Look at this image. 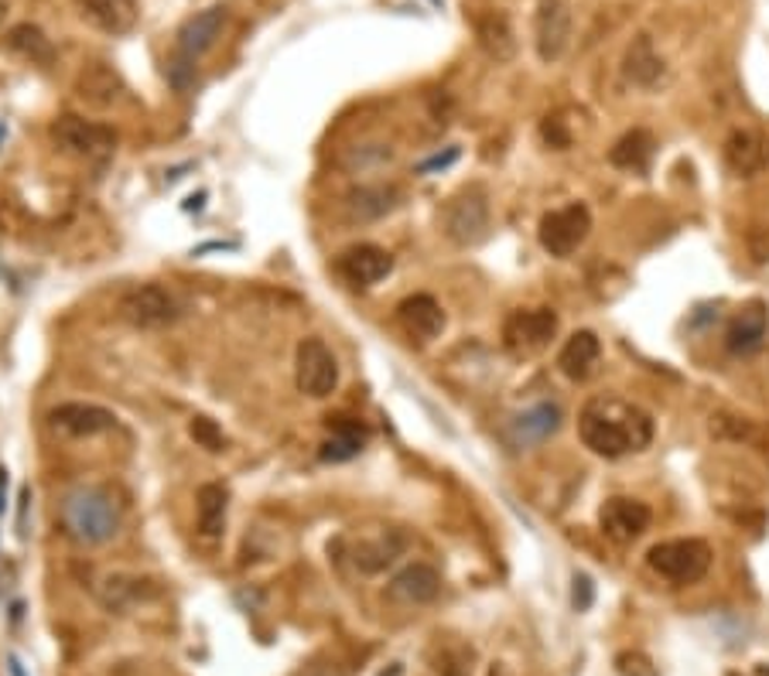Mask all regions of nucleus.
I'll return each mask as SVG.
<instances>
[{"mask_svg":"<svg viewBox=\"0 0 769 676\" xmlns=\"http://www.w3.org/2000/svg\"><path fill=\"white\" fill-rule=\"evenodd\" d=\"M578 434L585 441V448L598 458H622L629 451H640L654 441V421L640 407L616 400V396H602L581 410Z\"/></svg>","mask_w":769,"mask_h":676,"instance_id":"nucleus-1","label":"nucleus"},{"mask_svg":"<svg viewBox=\"0 0 769 676\" xmlns=\"http://www.w3.org/2000/svg\"><path fill=\"white\" fill-rule=\"evenodd\" d=\"M62 526L83 547H100L121 530L124 509L113 488L106 485H76L62 499Z\"/></svg>","mask_w":769,"mask_h":676,"instance_id":"nucleus-2","label":"nucleus"},{"mask_svg":"<svg viewBox=\"0 0 769 676\" xmlns=\"http://www.w3.org/2000/svg\"><path fill=\"white\" fill-rule=\"evenodd\" d=\"M229 25V8L216 4V8H205L196 17H189L175 35V59H172V79L175 86H189V76L196 62L213 49L216 38L223 35V28Z\"/></svg>","mask_w":769,"mask_h":676,"instance_id":"nucleus-3","label":"nucleus"},{"mask_svg":"<svg viewBox=\"0 0 769 676\" xmlns=\"http://www.w3.org/2000/svg\"><path fill=\"white\" fill-rule=\"evenodd\" d=\"M646 564L654 574L673 581V585H694L711 567V547L705 540H694V536H688V540H667L650 547Z\"/></svg>","mask_w":769,"mask_h":676,"instance_id":"nucleus-4","label":"nucleus"},{"mask_svg":"<svg viewBox=\"0 0 769 676\" xmlns=\"http://www.w3.org/2000/svg\"><path fill=\"white\" fill-rule=\"evenodd\" d=\"M441 226H445V237L455 246L482 243L489 232V195L482 184H469V189L452 195L445 213H441Z\"/></svg>","mask_w":769,"mask_h":676,"instance_id":"nucleus-5","label":"nucleus"},{"mask_svg":"<svg viewBox=\"0 0 769 676\" xmlns=\"http://www.w3.org/2000/svg\"><path fill=\"white\" fill-rule=\"evenodd\" d=\"M116 311L134 329H168L181 318V301L161 284H141L121 297Z\"/></svg>","mask_w":769,"mask_h":676,"instance_id":"nucleus-6","label":"nucleus"},{"mask_svg":"<svg viewBox=\"0 0 769 676\" xmlns=\"http://www.w3.org/2000/svg\"><path fill=\"white\" fill-rule=\"evenodd\" d=\"M589 232H592V213H589V205H581V202H571L565 208H554V213H547L538 226V240L541 246L557 256V260H565V256H571L581 243L589 240Z\"/></svg>","mask_w":769,"mask_h":676,"instance_id":"nucleus-7","label":"nucleus"},{"mask_svg":"<svg viewBox=\"0 0 769 676\" xmlns=\"http://www.w3.org/2000/svg\"><path fill=\"white\" fill-rule=\"evenodd\" d=\"M294 383L298 390L312 396V400H325L339 386V362L332 356V348L322 339H305L298 345L294 356Z\"/></svg>","mask_w":769,"mask_h":676,"instance_id":"nucleus-8","label":"nucleus"},{"mask_svg":"<svg viewBox=\"0 0 769 676\" xmlns=\"http://www.w3.org/2000/svg\"><path fill=\"white\" fill-rule=\"evenodd\" d=\"M52 141L76 157H106L116 148V130L106 124L83 120L76 113H62L52 124Z\"/></svg>","mask_w":769,"mask_h":676,"instance_id":"nucleus-9","label":"nucleus"},{"mask_svg":"<svg viewBox=\"0 0 769 676\" xmlns=\"http://www.w3.org/2000/svg\"><path fill=\"white\" fill-rule=\"evenodd\" d=\"M571 8L568 0H541L538 17H533V44H538L541 62H557L571 44Z\"/></svg>","mask_w":769,"mask_h":676,"instance_id":"nucleus-10","label":"nucleus"},{"mask_svg":"<svg viewBox=\"0 0 769 676\" xmlns=\"http://www.w3.org/2000/svg\"><path fill=\"white\" fill-rule=\"evenodd\" d=\"M557 335V311L551 308H527L513 311L503 324V342L509 353H541Z\"/></svg>","mask_w":769,"mask_h":676,"instance_id":"nucleus-11","label":"nucleus"},{"mask_svg":"<svg viewBox=\"0 0 769 676\" xmlns=\"http://www.w3.org/2000/svg\"><path fill=\"white\" fill-rule=\"evenodd\" d=\"M650 520H654L650 506L640 502V499H626V496L605 499V506L598 509L602 533L609 536L613 544H619V547L640 540V536L646 533V526H650Z\"/></svg>","mask_w":769,"mask_h":676,"instance_id":"nucleus-12","label":"nucleus"},{"mask_svg":"<svg viewBox=\"0 0 769 676\" xmlns=\"http://www.w3.org/2000/svg\"><path fill=\"white\" fill-rule=\"evenodd\" d=\"M336 270H339V277L345 284L373 288L393 270V256L377 243H360V246H349L345 253H339Z\"/></svg>","mask_w":769,"mask_h":676,"instance_id":"nucleus-13","label":"nucleus"},{"mask_svg":"<svg viewBox=\"0 0 769 676\" xmlns=\"http://www.w3.org/2000/svg\"><path fill=\"white\" fill-rule=\"evenodd\" d=\"M49 424L68 437H97L116 428V417L113 410L97 404H59L49 413Z\"/></svg>","mask_w":769,"mask_h":676,"instance_id":"nucleus-14","label":"nucleus"},{"mask_svg":"<svg viewBox=\"0 0 769 676\" xmlns=\"http://www.w3.org/2000/svg\"><path fill=\"white\" fill-rule=\"evenodd\" d=\"M401 205V189L398 184H360L342 199V213L349 222H377L390 216Z\"/></svg>","mask_w":769,"mask_h":676,"instance_id":"nucleus-15","label":"nucleus"},{"mask_svg":"<svg viewBox=\"0 0 769 676\" xmlns=\"http://www.w3.org/2000/svg\"><path fill=\"white\" fill-rule=\"evenodd\" d=\"M398 321L404 324V332L421 339V342H431L445 332V311L441 305L431 297V294H411L398 305Z\"/></svg>","mask_w":769,"mask_h":676,"instance_id":"nucleus-16","label":"nucleus"},{"mask_svg":"<svg viewBox=\"0 0 769 676\" xmlns=\"http://www.w3.org/2000/svg\"><path fill=\"white\" fill-rule=\"evenodd\" d=\"M769 329V308L762 301H749L732 321H729V332H726V345L732 356H749L762 345Z\"/></svg>","mask_w":769,"mask_h":676,"instance_id":"nucleus-17","label":"nucleus"},{"mask_svg":"<svg viewBox=\"0 0 769 676\" xmlns=\"http://www.w3.org/2000/svg\"><path fill=\"white\" fill-rule=\"evenodd\" d=\"M404 550H407V536L401 530H387L377 536H366V540L353 547V564L363 574H380L398 561V557H404Z\"/></svg>","mask_w":769,"mask_h":676,"instance_id":"nucleus-18","label":"nucleus"},{"mask_svg":"<svg viewBox=\"0 0 769 676\" xmlns=\"http://www.w3.org/2000/svg\"><path fill=\"white\" fill-rule=\"evenodd\" d=\"M441 591V574L431 564H411L404 567L398 577L390 581L387 595L393 601H404V604H428L434 601Z\"/></svg>","mask_w":769,"mask_h":676,"instance_id":"nucleus-19","label":"nucleus"},{"mask_svg":"<svg viewBox=\"0 0 769 676\" xmlns=\"http://www.w3.org/2000/svg\"><path fill=\"white\" fill-rule=\"evenodd\" d=\"M598 356H602L598 335H595V332H575V335L565 342L562 353H557V369H562L568 380L585 383L592 372H595V366H598Z\"/></svg>","mask_w":769,"mask_h":676,"instance_id":"nucleus-20","label":"nucleus"},{"mask_svg":"<svg viewBox=\"0 0 769 676\" xmlns=\"http://www.w3.org/2000/svg\"><path fill=\"white\" fill-rule=\"evenodd\" d=\"M369 431L356 421V417H345V413H336L329 417V441L322 445V461H349L356 458L366 445Z\"/></svg>","mask_w":769,"mask_h":676,"instance_id":"nucleus-21","label":"nucleus"},{"mask_svg":"<svg viewBox=\"0 0 769 676\" xmlns=\"http://www.w3.org/2000/svg\"><path fill=\"white\" fill-rule=\"evenodd\" d=\"M557 428H562V407L557 404H538V407H530L527 413H520L517 421H513L509 428V437H513V445H541V441H547Z\"/></svg>","mask_w":769,"mask_h":676,"instance_id":"nucleus-22","label":"nucleus"},{"mask_svg":"<svg viewBox=\"0 0 769 676\" xmlns=\"http://www.w3.org/2000/svg\"><path fill=\"white\" fill-rule=\"evenodd\" d=\"M476 38L482 44V52L496 62H509L517 55V38H513V25L503 11H486L476 17Z\"/></svg>","mask_w":769,"mask_h":676,"instance_id":"nucleus-23","label":"nucleus"},{"mask_svg":"<svg viewBox=\"0 0 769 676\" xmlns=\"http://www.w3.org/2000/svg\"><path fill=\"white\" fill-rule=\"evenodd\" d=\"M726 165L742 178H753L769 165V148L749 130H732L726 141Z\"/></svg>","mask_w":769,"mask_h":676,"instance_id":"nucleus-24","label":"nucleus"},{"mask_svg":"<svg viewBox=\"0 0 769 676\" xmlns=\"http://www.w3.org/2000/svg\"><path fill=\"white\" fill-rule=\"evenodd\" d=\"M226 509H229V493L219 482H205L196 493V512H199V533L205 540H216L226 530Z\"/></svg>","mask_w":769,"mask_h":676,"instance_id":"nucleus-25","label":"nucleus"},{"mask_svg":"<svg viewBox=\"0 0 769 676\" xmlns=\"http://www.w3.org/2000/svg\"><path fill=\"white\" fill-rule=\"evenodd\" d=\"M622 73L629 82H636V86H657V79L664 76V59L654 52V41H650L646 35H640L633 44H629V52L622 59Z\"/></svg>","mask_w":769,"mask_h":676,"instance_id":"nucleus-26","label":"nucleus"},{"mask_svg":"<svg viewBox=\"0 0 769 676\" xmlns=\"http://www.w3.org/2000/svg\"><path fill=\"white\" fill-rule=\"evenodd\" d=\"M76 89H79V97L89 106H113L116 100H121L124 82H121V76H116L110 65L97 62V65H89L86 73L79 76Z\"/></svg>","mask_w":769,"mask_h":676,"instance_id":"nucleus-27","label":"nucleus"},{"mask_svg":"<svg viewBox=\"0 0 769 676\" xmlns=\"http://www.w3.org/2000/svg\"><path fill=\"white\" fill-rule=\"evenodd\" d=\"M654 133L636 127V130H629L622 133L619 141L613 144L609 151V165L613 168H622V171H643L650 165V157H654Z\"/></svg>","mask_w":769,"mask_h":676,"instance_id":"nucleus-28","label":"nucleus"},{"mask_svg":"<svg viewBox=\"0 0 769 676\" xmlns=\"http://www.w3.org/2000/svg\"><path fill=\"white\" fill-rule=\"evenodd\" d=\"M79 8L92 25L113 35L127 31L137 17V0H79Z\"/></svg>","mask_w":769,"mask_h":676,"instance_id":"nucleus-29","label":"nucleus"},{"mask_svg":"<svg viewBox=\"0 0 769 676\" xmlns=\"http://www.w3.org/2000/svg\"><path fill=\"white\" fill-rule=\"evenodd\" d=\"M8 44H11L17 55L31 59L35 65H52V62H55V44H52V38L45 35L38 25H31V21H25V25H14V28L8 31Z\"/></svg>","mask_w":769,"mask_h":676,"instance_id":"nucleus-30","label":"nucleus"},{"mask_svg":"<svg viewBox=\"0 0 769 676\" xmlns=\"http://www.w3.org/2000/svg\"><path fill=\"white\" fill-rule=\"evenodd\" d=\"M472 660H476V652L472 646H465V642H438L431 649V669L438 676H469L472 673Z\"/></svg>","mask_w":769,"mask_h":676,"instance_id":"nucleus-31","label":"nucleus"},{"mask_svg":"<svg viewBox=\"0 0 769 676\" xmlns=\"http://www.w3.org/2000/svg\"><path fill=\"white\" fill-rule=\"evenodd\" d=\"M189 434H192V441L199 448H205V451H223L226 448V434H223V428L216 424V421H209V417H196V421L189 424Z\"/></svg>","mask_w":769,"mask_h":676,"instance_id":"nucleus-32","label":"nucleus"},{"mask_svg":"<svg viewBox=\"0 0 769 676\" xmlns=\"http://www.w3.org/2000/svg\"><path fill=\"white\" fill-rule=\"evenodd\" d=\"M711 434L729 437V441H756L753 421H745V417H729V413L711 417Z\"/></svg>","mask_w":769,"mask_h":676,"instance_id":"nucleus-33","label":"nucleus"},{"mask_svg":"<svg viewBox=\"0 0 769 676\" xmlns=\"http://www.w3.org/2000/svg\"><path fill=\"white\" fill-rule=\"evenodd\" d=\"M616 673L619 676H657V666H654V660L646 656V652L626 649L616 656Z\"/></svg>","mask_w":769,"mask_h":676,"instance_id":"nucleus-34","label":"nucleus"},{"mask_svg":"<svg viewBox=\"0 0 769 676\" xmlns=\"http://www.w3.org/2000/svg\"><path fill=\"white\" fill-rule=\"evenodd\" d=\"M745 246H749L753 264H769V226H753L745 232Z\"/></svg>","mask_w":769,"mask_h":676,"instance_id":"nucleus-35","label":"nucleus"},{"mask_svg":"<svg viewBox=\"0 0 769 676\" xmlns=\"http://www.w3.org/2000/svg\"><path fill=\"white\" fill-rule=\"evenodd\" d=\"M571 601H575V612H589L592 601H595V585L589 574H575V591H571Z\"/></svg>","mask_w":769,"mask_h":676,"instance_id":"nucleus-36","label":"nucleus"},{"mask_svg":"<svg viewBox=\"0 0 769 676\" xmlns=\"http://www.w3.org/2000/svg\"><path fill=\"white\" fill-rule=\"evenodd\" d=\"M541 133H544V141H547L551 148H557V151H565V148L571 144V133L565 130V120H557V116H547L544 127H541Z\"/></svg>","mask_w":769,"mask_h":676,"instance_id":"nucleus-37","label":"nucleus"},{"mask_svg":"<svg viewBox=\"0 0 769 676\" xmlns=\"http://www.w3.org/2000/svg\"><path fill=\"white\" fill-rule=\"evenodd\" d=\"M455 161H458V148H449L445 154H438V157L425 161V165H421V168H417V171H421V175H431V171H441V168H449V165H455Z\"/></svg>","mask_w":769,"mask_h":676,"instance_id":"nucleus-38","label":"nucleus"},{"mask_svg":"<svg viewBox=\"0 0 769 676\" xmlns=\"http://www.w3.org/2000/svg\"><path fill=\"white\" fill-rule=\"evenodd\" d=\"M298 676H345V673L336 663H312V666L301 669Z\"/></svg>","mask_w":769,"mask_h":676,"instance_id":"nucleus-39","label":"nucleus"},{"mask_svg":"<svg viewBox=\"0 0 769 676\" xmlns=\"http://www.w3.org/2000/svg\"><path fill=\"white\" fill-rule=\"evenodd\" d=\"M11 676H25V666H21L17 656H11Z\"/></svg>","mask_w":769,"mask_h":676,"instance_id":"nucleus-40","label":"nucleus"},{"mask_svg":"<svg viewBox=\"0 0 769 676\" xmlns=\"http://www.w3.org/2000/svg\"><path fill=\"white\" fill-rule=\"evenodd\" d=\"M380 676H404V666H401V663H393L390 673H380Z\"/></svg>","mask_w":769,"mask_h":676,"instance_id":"nucleus-41","label":"nucleus"},{"mask_svg":"<svg viewBox=\"0 0 769 676\" xmlns=\"http://www.w3.org/2000/svg\"><path fill=\"white\" fill-rule=\"evenodd\" d=\"M4 17H8V4L0 0V25H4Z\"/></svg>","mask_w":769,"mask_h":676,"instance_id":"nucleus-42","label":"nucleus"}]
</instances>
